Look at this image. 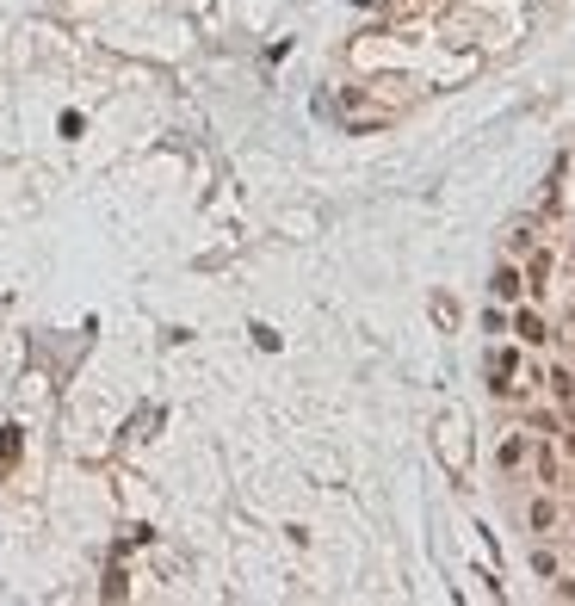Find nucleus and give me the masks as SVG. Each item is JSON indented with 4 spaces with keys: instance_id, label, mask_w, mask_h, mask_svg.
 Wrapping results in <instances>:
<instances>
[{
    "instance_id": "5",
    "label": "nucleus",
    "mask_w": 575,
    "mask_h": 606,
    "mask_svg": "<svg viewBox=\"0 0 575 606\" xmlns=\"http://www.w3.org/2000/svg\"><path fill=\"white\" fill-rule=\"evenodd\" d=\"M520 291H526V279H520V266H501V272H495V297H501V303H514Z\"/></svg>"
},
{
    "instance_id": "1",
    "label": "nucleus",
    "mask_w": 575,
    "mask_h": 606,
    "mask_svg": "<svg viewBox=\"0 0 575 606\" xmlns=\"http://www.w3.org/2000/svg\"><path fill=\"white\" fill-rule=\"evenodd\" d=\"M514 377H520V347H495V353H489V390H495V396H514V390H520Z\"/></svg>"
},
{
    "instance_id": "7",
    "label": "nucleus",
    "mask_w": 575,
    "mask_h": 606,
    "mask_svg": "<svg viewBox=\"0 0 575 606\" xmlns=\"http://www.w3.org/2000/svg\"><path fill=\"white\" fill-rule=\"evenodd\" d=\"M520 458H526V440H520V433H507V440H501V452H495V465H501V471H520Z\"/></svg>"
},
{
    "instance_id": "11",
    "label": "nucleus",
    "mask_w": 575,
    "mask_h": 606,
    "mask_svg": "<svg viewBox=\"0 0 575 606\" xmlns=\"http://www.w3.org/2000/svg\"><path fill=\"white\" fill-rule=\"evenodd\" d=\"M563 415H570V427H575V396H570V402H563Z\"/></svg>"
},
{
    "instance_id": "8",
    "label": "nucleus",
    "mask_w": 575,
    "mask_h": 606,
    "mask_svg": "<svg viewBox=\"0 0 575 606\" xmlns=\"http://www.w3.org/2000/svg\"><path fill=\"white\" fill-rule=\"evenodd\" d=\"M433 316H439V328H458V303H451V297H445V291H439V297H433Z\"/></svg>"
},
{
    "instance_id": "3",
    "label": "nucleus",
    "mask_w": 575,
    "mask_h": 606,
    "mask_svg": "<svg viewBox=\"0 0 575 606\" xmlns=\"http://www.w3.org/2000/svg\"><path fill=\"white\" fill-rule=\"evenodd\" d=\"M532 471H539L545 489H563V458H557L551 446H532Z\"/></svg>"
},
{
    "instance_id": "12",
    "label": "nucleus",
    "mask_w": 575,
    "mask_h": 606,
    "mask_svg": "<svg viewBox=\"0 0 575 606\" xmlns=\"http://www.w3.org/2000/svg\"><path fill=\"white\" fill-rule=\"evenodd\" d=\"M570 291H575V272H570Z\"/></svg>"
},
{
    "instance_id": "10",
    "label": "nucleus",
    "mask_w": 575,
    "mask_h": 606,
    "mask_svg": "<svg viewBox=\"0 0 575 606\" xmlns=\"http://www.w3.org/2000/svg\"><path fill=\"white\" fill-rule=\"evenodd\" d=\"M563 452H570V458H575V427H570V433H563Z\"/></svg>"
},
{
    "instance_id": "4",
    "label": "nucleus",
    "mask_w": 575,
    "mask_h": 606,
    "mask_svg": "<svg viewBox=\"0 0 575 606\" xmlns=\"http://www.w3.org/2000/svg\"><path fill=\"white\" fill-rule=\"evenodd\" d=\"M514 335H520V347H545V341H551L545 316H532V310H520V316H514Z\"/></svg>"
},
{
    "instance_id": "6",
    "label": "nucleus",
    "mask_w": 575,
    "mask_h": 606,
    "mask_svg": "<svg viewBox=\"0 0 575 606\" xmlns=\"http://www.w3.org/2000/svg\"><path fill=\"white\" fill-rule=\"evenodd\" d=\"M526 520H532V532H551V526H557V501H551V495H539V501L526 507Z\"/></svg>"
},
{
    "instance_id": "2",
    "label": "nucleus",
    "mask_w": 575,
    "mask_h": 606,
    "mask_svg": "<svg viewBox=\"0 0 575 606\" xmlns=\"http://www.w3.org/2000/svg\"><path fill=\"white\" fill-rule=\"evenodd\" d=\"M526 291H551V247L526 242Z\"/></svg>"
},
{
    "instance_id": "9",
    "label": "nucleus",
    "mask_w": 575,
    "mask_h": 606,
    "mask_svg": "<svg viewBox=\"0 0 575 606\" xmlns=\"http://www.w3.org/2000/svg\"><path fill=\"white\" fill-rule=\"evenodd\" d=\"M545 384H551V390H557V402H570V396H575V377H570V371H563V365H557V371H551V377H545Z\"/></svg>"
}]
</instances>
